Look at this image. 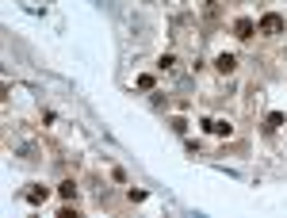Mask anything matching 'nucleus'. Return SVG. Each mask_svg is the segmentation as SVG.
<instances>
[{"label": "nucleus", "instance_id": "nucleus-1", "mask_svg": "<svg viewBox=\"0 0 287 218\" xmlns=\"http://www.w3.org/2000/svg\"><path fill=\"white\" fill-rule=\"evenodd\" d=\"M260 31H264V35H280V31H284V19H280V15H264V19H260Z\"/></svg>", "mask_w": 287, "mask_h": 218}, {"label": "nucleus", "instance_id": "nucleus-2", "mask_svg": "<svg viewBox=\"0 0 287 218\" xmlns=\"http://www.w3.org/2000/svg\"><path fill=\"white\" fill-rule=\"evenodd\" d=\"M253 31H257L253 19H238V23H234V35H238V39H253Z\"/></svg>", "mask_w": 287, "mask_h": 218}, {"label": "nucleus", "instance_id": "nucleus-3", "mask_svg": "<svg viewBox=\"0 0 287 218\" xmlns=\"http://www.w3.org/2000/svg\"><path fill=\"white\" fill-rule=\"evenodd\" d=\"M215 65H218V69H222V73H230V69H234V58H230V54H222V58H218Z\"/></svg>", "mask_w": 287, "mask_h": 218}, {"label": "nucleus", "instance_id": "nucleus-4", "mask_svg": "<svg viewBox=\"0 0 287 218\" xmlns=\"http://www.w3.org/2000/svg\"><path fill=\"white\" fill-rule=\"evenodd\" d=\"M27 199H31V203H43V199H46V188H35V191H27Z\"/></svg>", "mask_w": 287, "mask_h": 218}, {"label": "nucleus", "instance_id": "nucleus-5", "mask_svg": "<svg viewBox=\"0 0 287 218\" xmlns=\"http://www.w3.org/2000/svg\"><path fill=\"white\" fill-rule=\"evenodd\" d=\"M276 127H284V115H280V111H272V115H268V131H276Z\"/></svg>", "mask_w": 287, "mask_h": 218}]
</instances>
